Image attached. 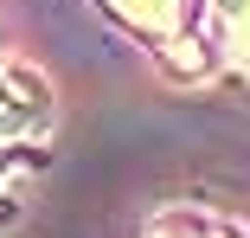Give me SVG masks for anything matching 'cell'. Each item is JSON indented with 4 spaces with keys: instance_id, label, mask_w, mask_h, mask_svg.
Wrapping results in <instances>:
<instances>
[{
    "instance_id": "6da1fadb",
    "label": "cell",
    "mask_w": 250,
    "mask_h": 238,
    "mask_svg": "<svg viewBox=\"0 0 250 238\" xmlns=\"http://www.w3.org/2000/svg\"><path fill=\"white\" fill-rule=\"evenodd\" d=\"M45 129H52V84L26 65L0 71V142H32Z\"/></svg>"
},
{
    "instance_id": "7a4b0ae2",
    "label": "cell",
    "mask_w": 250,
    "mask_h": 238,
    "mask_svg": "<svg viewBox=\"0 0 250 238\" xmlns=\"http://www.w3.org/2000/svg\"><path fill=\"white\" fill-rule=\"evenodd\" d=\"M103 7L122 20V26H135V32H147L154 45H173L180 32H192V0H103Z\"/></svg>"
},
{
    "instance_id": "3957f363",
    "label": "cell",
    "mask_w": 250,
    "mask_h": 238,
    "mask_svg": "<svg viewBox=\"0 0 250 238\" xmlns=\"http://www.w3.org/2000/svg\"><path fill=\"white\" fill-rule=\"evenodd\" d=\"M218 32H225V65L250 77V0H218Z\"/></svg>"
}]
</instances>
